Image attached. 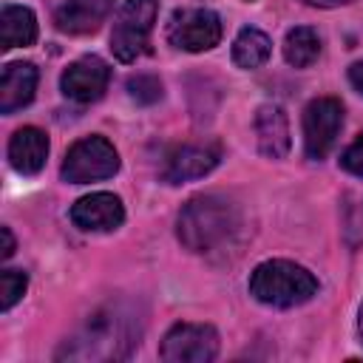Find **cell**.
I'll use <instances>...</instances> for the list:
<instances>
[{"label": "cell", "mask_w": 363, "mask_h": 363, "mask_svg": "<svg viewBox=\"0 0 363 363\" xmlns=\"http://www.w3.org/2000/svg\"><path fill=\"white\" fill-rule=\"evenodd\" d=\"M142 323L133 312H125L122 306H108L94 312L85 326L65 340L57 357L71 360H116L128 357L139 346Z\"/></svg>", "instance_id": "cell-1"}, {"label": "cell", "mask_w": 363, "mask_h": 363, "mask_svg": "<svg viewBox=\"0 0 363 363\" xmlns=\"http://www.w3.org/2000/svg\"><path fill=\"white\" fill-rule=\"evenodd\" d=\"M241 233L238 207L216 193L190 199L179 213V241L199 255L227 250Z\"/></svg>", "instance_id": "cell-2"}, {"label": "cell", "mask_w": 363, "mask_h": 363, "mask_svg": "<svg viewBox=\"0 0 363 363\" xmlns=\"http://www.w3.org/2000/svg\"><path fill=\"white\" fill-rule=\"evenodd\" d=\"M250 295L267 306H298L318 295V278L284 258L264 261L250 275Z\"/></svg>", "instance_id": "cell-3"}, {"label": "cell", "mask_w": 363, "mask_h": 363, "mask_svg": "<svg viewBox=\"0 0 363 363\" xmlns=\"http://www.w3.org/2000/svg\"><path fill=\"white\" fill-rule=\"evenodd\" d=\"M159 14V0H125L113 28H111V51L119 62H133L147 51V40Z\"/></svg>", "instance_id": "cell-4"}, {"label": "cell", "mask_w": 363, "mask_h": 363, "mask_svg": "<svg viewBox=\"0 0 363 363\" xmlns=\"http://www.w3.org/2000/svg\"><path fill=\"white\" fill-rule=\"evenodd\" d=\"M119 170V153L105 136H85L74 142L62 162V179L71 184L111 179Z\"/></svg>", "instance_id": "cell-5"}, {"label": "cell", "mask_w": 363, "mask_h": 363, "mask_svg": "<svg viewBox=\"0 0 363 363\" xmlns=\"http://www.w3.org/2000/svg\"><path fill=\"white\" fill-rule=\"evenodd\" d=\"M159 354L167 363H210L218 354V332L210 323H176L164 335Z\"/></svg>", "instance_id": "cell-6"}, {"label": "cell", "mask_w": 363, "mask_h": 363, "mask_svg": "<svg viewBox=\"0 0 363 363\" xmlns=\"http://www.w3.org/2000/svg\"><path fill=\"white\" fill-rule=\"evenodd\" d=\"M343 128V105L335 96L312 99L303 111V147L309 159H323Z\"/></svg>", "instance_id": "cell-7"}, {"label": "cell", "mask_w": 363, "mask_h": 363, "mask_svg": "<svg viewBox=\"0 0 363 363\" xmlns=\"http://www.w3.org/2000/svg\"><path fill=\"white\" fill-rule=\"evenodd\" d=\"M167 40L182 51H210L221 40V20L210 9H182L170 17Z\"/></svg>", "instance_id": "cell-8"}, {"label": "cell", "mask_w": 363, "mask_h": 363, "mask_svg": "<svg viewBox=\"0 0 363 363\" xmlns=\"http://www.w3.org/2000/svg\"><path fill=\"white\" fill-rule=\"evenodd\" d=\"M108 79H111V68L102 57H79L77 62H71L65 71H62V79H60V88L68 99L74 102H96L105 88H108Z\"/></svg>", "instance_id": "cell-9"}, {"label": "cell", "mask_w": 363, "mask_h": 363, "mask_svg": "<svg viewBox=\"0 0 363 363\" xmlns=\"http://www.w3.org/2000/svg\"><path fill=\"white\" fill-rule=\"evenodd\" d=\"M71 221L88 233H108L125 221V207L113 193H91L71 207Z\"/></svg>", "instance_id": "cell-10"}, {"label": "cell", "mask_w": 363, "mask_h": 363, "mask_svg": "<svg viewBox=\"0 0 363 363\" xmlns=\"http://www.w3.org/2000/svg\"><path fill=\"white\" fill-rule=\"evenodd\" d=\"M37 91V68L31 62H9L0 74V111L14 113L31 102Z\"/></svg>", "instance_id": "cell-11"}, {"label": "cell", "mask_w": 363, "mask_h": 363, "mask_svg": "<svg viewBox=\"0 0 363 363\" xmlns=\"http://www.w3.org/2000/svg\"><path fill=\"white\" fill-rule=\"evenodd\" d=\"M48 156V136L40 128H20L9 142V162L17 173L34 176L43 170Z\"/></svg>", "instance_id": "cell-12"}, {"label": "cell", "mask_w": 363, "mask_h": 363, "mask_svg": "<svg viewBox=\"0 0 363 363\" xmlns=\"http://www.w3.org/2000/svg\"><path fill=\"white\" fill-rule=\"evenodd\" d=\"M113 0H62L57 9V28L68 34H88L96 31L99 23L111 14Z\"/></svg>", "instance_id": "cell-13"}, {"label": "cell", "mask_w": 363, "mask_h": 363, "mask_svg": "<svg viewBox=\"0 0 363 363\" xmlns=\"http://www.w3.org/2000/svg\"><path fill=\"white\" fill-rule=\"evenodd\" d=\"M258 147L267 159H284L289 150V122L278 105H261L255 111Z\"/></svg>", "instance_id": "cell-14"}, {"label": "cell", "mask_w": 363, "mask_h": 363, "mask_svg": "<svg viewBox=\"0 0 363 363\" xmlns=\"http://www.w3.org/2000/svg\"><path fill=\"white\" fill-rule=\"evenodd\" d=\"M218 164V153L213 147H199V145H184L179 150L170 153L167 167H164V179L179 184V182H190V179H201L207 176L213 167Z\"/></svg>", "instance_id": "cell-15"}, {"label": "cell", "mask_w": 363, "mask_h": 363, "mask_svg": "<svg viewBox=\"0 0 363 363\" xmlns=\"http://www.w3.org/2000/svg\"><path fill=\"white\" fill-rule=\"evenodd\" d=\"M37 40V17L26 6H3L0 11V43L3 48H23Z\"/></svg>", "instance_id": "cell-16"}, {"label": "cell", "mask_w": 363, "mask_h": 363, "mask_svg": "<svg viewBox=\"0 0 363 363\" xmlns=\"http://www.w3.org/2000/svg\"><path fill=\"white\" fill-rule=\"evenodd\" d=\"M272 40L261 28H241L233 43V60L238 68H258L269 60Z\"/></svg>", "instance_id": "cell-17"}, {"label": "cell", "mask_w": 363, "mask_h": 363, "mask_svg": "<svg viewBox=\"0 0 363 363\" xmlns=\"http://www.w3.org/2000/svg\"><path fill=\"white\" fill-rule=\"evenodd\" d=\"M320 54V37L315 28L309 26H295L292 31H286L284 40V57L289 65L295 68H309Z\"/></svg>", "instance_id": "cell-18"}, {"label": "cell", "mask_w": 363, "mask_h": 363, "mask_svg": "<svg viewBox=\"0 0 363 363\" xmlns=\"http://www.w3.org/2000/svg\"><path fill=\"white\" fill-rule=\"evenodd\" d=\"M26 286H28V275L23 269H3L0 272V309L9 312L26 295Z\"/></svg>", "instance_id": "cell-19"}, {"label": "cell", "mask_w": 363, "mask_h": 363, "mask_svg": "<svg viewBox=\"0 0 363 363\" xmlns=\"http://www.w3.org/2000/svg\"><path fill=\"white\" fill-rule=\"evenodd\" d=\"M128 91H130V96L136 102L150 105V102H156L162 96V82L156 77H150V74H136V77L128 79Z\"/></svg>", "instance_id": "cell-20"}, {"label": "cell", "mask_w": 363, "mask_h": 363, "mask_svg": "<svg viewBox=\"0 0 363 363\" xmlns=\"http://www.w3.org/2000/svg\"><path fill=\"white\" fill-rule=\"evenodd\" d=\"M340 164H343L349 173H354V176L363 179V133H357V139L343 150Z\"/></svg>", "instance_id": "cell-21"}, {"label": "cell", "mask_w": 363, "mask_h": 363, "mask_svg": "<svg viewBox=\"0 0 363 363\" xmlns=\"http://www.w3.org/2000/svg\"><path fill=\"white\" fill-rule=\"evenodd\" d=\"M0 241H3L0 255H3V258H11V255H14V235H11L9 227H0Z\"/></svg>", "instance_id": "cell-22"}, {"label": "cell", "mask_w": 363, "mask_h": 363, "mask_svg": "<svg viewBox=\"0 0 363 363\" xmlns=\"http://www.w3.org/2000/svg\"><path fill=\"white\" fill-rule=\"evenodd\" d=\"M349 79H352V85L363 94V60H360V62H354V65L349 68Z\"/></svg>", "instance_id": "cell-23"}, {"label": "cell", "mask_w": 363, "mask_h": 363, "mask_svg": "<svg viewBox=\"0 0 363 363\" xmlns=\"http://www.w3.org/2000/svg\"><path fill=\"white\" fill-rule=\"evenodd\" d=\"M303 3H309V6H323V9H329V6H340V3H349V0H303Z\"/></svg>", "instance_id": "cell-24"}, {"label": "cell", "mask_w": 363, "mask_h": 363, "mask_svg": "<svg viewBox=\"0 0 363 363\" xmlns=\"http://www.w3.org/2000/svg\"><path fill=\"white\" fill-rule=\"evenodd\" d=\"M357 329H360V337H363V306H360V318H357Z\"/></svg>", "instance_id": "cell-25"}]
</instances>
